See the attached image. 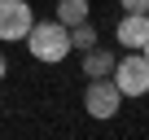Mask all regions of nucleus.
<instances>
[{
  "instance_id": "nucleus-1",
  "label": "nucleus",
  "mask_w": 149,
  "mask_h": 140,
  "mask_svg": "<svg viewBox=\"0 0 149 140\" xmlns=\"http://www.w3.org/2000/svg\"><path fill=\"white\" fill-rule=\"evenodd\" d=\"M26 48H31L35 61L57 66V61L70 57V26H61L57 18H48V22H31V31H26Z\"/></svg>"
},
{
  "instance_id": "nucleus-2",
  "label": "nucleus",
  "mask_w": 149,
  "mask_h": 140,
  "mask_svg": "<svg viewBox=\"0 0 149 140\" xmlns=\"http://www.w3.org/2000/svg\"><path fill=\"white\" fill-rule=\"evenodd\" d=\"M110 79H114V88L123 96H145L149 92V61H145V53L140 48H127V57L114 61Z\"/></svg>"
},
{
  "instance_id": "nucleus-3",
  "label": "nucleus",
  "mask_w": 149,
  "mask_h": 140,
  "mask_svg": "<svg viewBox=\"0 0 149 140\" xmlns=\"http://www.w3.org/2000/svg\"><path fill=\"white\" fill-rule=\"evenodd\" d=\"M118 105H123V92L114 88V79H88V92H84V110L92 114V118H114L118 114Z\"/></svg>"
},
{
  "instance_id": "nucleus-4",
  "label": "nucleus",
  "mask_w": 149,
  "mask_h": 140,
  "mask_svg": "<svg viewBox=\"0 0 149 140\" xmlns=\"http://www.w3.org/2000/svg\"><path fill=\"white\" fill-rule=\"evenodd\" d=\"M35 13L26 0H0V40H9V44H22L26 31H31Z\"/></svg>"
},
{
  "instance_id": "nucleus-5",
  "label": "nucleus",
  "mask_w": 149,
  "mask_h": 140,
  "mask_svg": "<svg viewBox=\"0 0 149 140\" xmlns=\"http://www.w3.org/2000/svg\"><path fill=\"white\" fill-rule=\"evenodd\" d=\"M114 40L123 44V53L127 48H140L149 40V13H123L118 26H114Z\"/></svg>"
},
{
  "instance_id": "nucleus-6",
  "label": "nucleus",
  "mask_w": 149,
  "mask_h": 140,
  "mask_svg": "<svg viewBox=\"0 0 149 140\" xmlns=\"http://www.w3.org/2000/svg\"><path fill=\"white\" fill-rule=\"evenodd\" d=\"M114 53L110 48H101V44H92V48H84V75L88 79H110V70H114Z\"/></svg>"
},
{
  "instance_id": "nucleus-7",
  "label": "nucleus",
  "mask_w": 149,
  "mask_h": 140,
  "mask_svg": "<svg viewBox=\"0 0 149 140\" xmlns=\"http://www.w3.org/2000/svg\"><path fill=\"white\" fill-rule=\"evenodd\" d=\"M84 18H92L88 0H57V22L61 26H74V22H84Z\"/></svg>"
},
{
  "instance_id": "nucleus-8",
  "label": "nucleus",
  "mask_w": 149,
  "mask_h": 140,
  "mask_svg": "<svg viewBox=\"0 0 149 140\" xmlns=\"http://www.w3.org/2000/svg\"><path fill=\"white\" fill-rule=\"evenodd\" d=\"M92 44H97V26H92V18H84V22L70 26V53H84V48H92Z\"/></svg>"
},
{
  "instance_id": "nucleus-9",
  "label": "nucleus",
  "mask_w": 149,
  "mask_h": 140,
  "mask_svg": "<svg viewBox=\"0 0 149 140\" xmlns=\"http://www.w3.org/2000/svg\"><path fill=\"white\" fill-rule=\"evenodd\" d=\"M123 13H149V0H118Z\"/></svg>"
},
{
  "instance_id": "nucleus-10",
  "label": "nucleus",
  "mask_w": 149,
  "mask_h": 140,
  "mask_svg": "<svg viewBox=\"0 0 149 140\" xmlns=\"http://www.w3.org/2000/svg\"><path fill=\"white\" fill-rule=\"evenodd\" d=\"M5 70H9V61H5V53H0V79H5Z\"/></svg>"
},
{
  "instance_id": "nucleus-11",
  "label": "nucleus",
  "mask_w": 149,
  "mask_h": 140,
  "mask_svg": "<svg viewBox=\"0 0 149 140\" xmlns=\"http://www.w3.org/2000/svg\"><path fill=\"white\" fill-rule=\"evenodd\" d=\"M140 53H145V61H149V40H145V44H140Z\"/></svg>"
}]
</instances>
